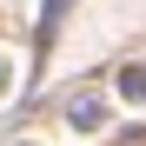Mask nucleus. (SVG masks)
<instances>
[{
  "mask_svg": "<svg viewBox=\"0 0 146 146\" xmlns=\"http://www.w3.org/2000/svg\"><path fill=\"white\" fill-rule=\"evenodd\" d=\"M73 126H100V100H93V93L73 100Z\"/></svg>",
  "mask_w": 146,
  "mask_h": 146,
  "instance_id": "obj_1",
  "label": "nucleus"
},
{
  "mask_svg": "<svg viewBox=\"0 0 146 146\" xmlns=\"http://www.w3.org/2000/svg\"><path fill=\"white\" fill-rule=\"evenodd\" d=\"M119 86H126L133 100H146V66H126V80H119Z\"/></svg>",
  "mask_w": 146,
  "mask_h": 146,
  "instance_id": "obj_2",
  "label": "nucleus"
},
{
  "mask_svg": "<svg viewBox=\"0 0 146 146\" xmlns=\"http://www.w3.org/2000/svg\"><path fill=\"white\" fill-rule=\"evenodd\" d=\"M0 86H7V60H0Z\"/></svg>",
  "mask_w": 146,
  "mask_h": 146,
  "instance_id": "obj_3",
  "label": "nucleus"
}]
</instances>
